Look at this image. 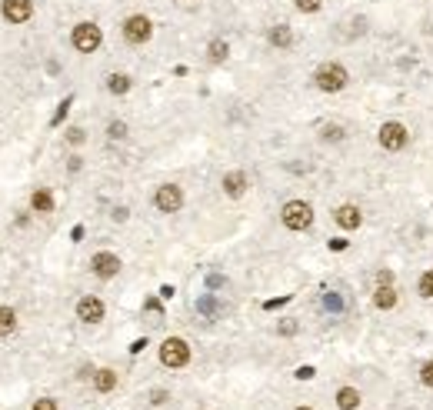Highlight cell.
<instances>
[{"instance_id":"obj_23","label":"cell","mask_w":433,"mask_h":410,"mask_svg":"<svg viewBox=\"0 0 433 410\" xmlns=\"http://www.w3.org/2000/svg\"><path fill=\"white\" fill-rule=\"evenodd\" d=\"M420 294L433 300V270H427V274L420 277Z\"/></svg>"},{"instance_id":"obj_30","label":"cell","mask_w":433,"mask_h":410,"mask_svg":"<svg viewBox=\"0 0 433 410\" xmlns=\"http://www.w3.org/2000/svg\"><path fill=\"white\" fill-rule=\"evenodd\" d=\"M380 284H393V274H390V270H380L377 274V287Z\"/></svg>"},{"instance_id":"obj_5","label":"cell","mask_w":433,"mask_h":410,"mask_svg":"<svg viewBox=\"0 0 433 410\" xmlns=\"http://www.w3.org/2000/svg\"><path fill=\"white\" fill-rule=\"evenodd\" d=\"M153 207L160 214H177L184 207V190L177 187V184H160L157 194H153Z\"/></svg>"},{"instance_id":"obj_6","label":"cell","mask_w":433,"mask_h":410,"mask_svg":"<svg viewBox=\"0 0 433 410\" xmlns=\"http://www.w3.org/2000/svg\"><path fill=\"white\" fill-rule=\"evenodd\" d=\"M153 33V23L150 17H143V13H133L124 21V37H127V44H147Z\"/></svg>"},{"instance_id":"obj_21","label":"cell","mask_w":433,"mask_h":410,"mask_svg":"<svg viewBox=\"0 0 433 410\" xmlns=\"http://www.w3.org/2000/svg\"><path fill=\"white\" fill-rule=\"evenodd\" d=\"M293 7L300 13H317L320 7H324V0H293Z\"/></svg>"},{"instance_id":"obj_17","label":"cell","mask_w":433,"mask_h":410,"mask_svg":"<svg viewBox=\"0 0 433 410\" xmlns=\"http://www.w3.org/2000/svg\"><path fill=\"white\" fill-rule=\"evenodd\" d=\"M270 44L280 47V50H287V47L293 44V33L287 23H277V27H270Z\"/></svg>"},{"instance_id":"obj_33","label":"cell","mask_w":433,"mask_h":410,"mask_svg":"<svg viewBox=\"0 0 433 410\" xmlns=\"http://www.w3.org/2000/svg\"><path fill=\"white\" fill-rule=\"evenodd\" d=\"M277 331H280V333H293V331H297V323H290V321H287V323H280Z\"/></svg>"},{"instance_id":"obj_3","label":"cell","mask_w":433,"mask_h":410,"mask_svg":"<svg viewBox=\"0 0 433 410\" xmlns=\"http://www.w3.org/2000/svg\"><path fill=\"white\" fill-rule=\"evenodd\" d=\"M283 227L287 231H307L310 223H314V207L307 204V200H290V204H283Z\"/></svg>"},{"instance_id":"obj_28","label":"cell","mask_w":433,"mask_h":410,"mask_svg":"<svg viewBox=\"0 0 433 410\" xmlns=\"http://www.w3.org/2000/svg\"><path fill=\"white\" fill-rule=\"evenodd\" d=\"M67 140H70V144H80V140H84V131H80V127H70V131H67Z\"/></svg>"},{"instance_id":"obj_8","label":"cell","mask_w":433,"mask_h":410,"mask_svg":"<svg viewBox=\"0 0 433 410\" xmlns=\"http://www.w3.org/2000/svg\"><path fill=\"white\" fill-rule=\"evenodd\" d=\"M120 267H124V264H120V257H117V254H110V250H100V254L90 257V270H94L97 277H104V280L117 277Z\"/></svg>"},{"instance_id":"obj_11","label":"cell","mask_w":433,"mask_h":410,"mask_svg":"<svg viewBox=\"0 0 433 410\" xmlns=\"http://www.w3.org/2000/svg\"><path fill=\"white\" fill-rule=\"evenodd\" d=\"M224 194L227 197H243L247 194V174L243 170H230V174H224Z\"/></svg>"},{"instance_id":"obj_34","label":"cell","mask_w":433,"mask_h":410,"mask_svg":"<svg viewBox=\"0 0 433 410\" xmlns=\"http://www.w3.org/2000/svg\"><path fill=\"white\" fill-rule=\"evenodd\" d=\"M143 347H147V340H133V347H130V354H141Z\"/></svg>"},{"instance_id":"obj_24","label":"cell","mask_w":433,"mask_h":410,"mask_svg":"<svg viewBox=\"0 0 433 410\" xmlns=\"http://www.w3.org/2000/svg\"><path fill=\"white\" fill-rule=\"evenodd\" d=\"M420 384L423 387H433V360H427V364L420 367Z\"/></svg>"},{"instance_id":"obj_36","label":"cell","mask_w":433,"mask_h":410,"mask_svg":"<svg viewBox=\"0 0 433 410\" xmlns=\"http://www.w3.org/2000/svg\"><path fill=\"white\" fill-rule=\"evenodd\" d=\"M297 410H314V407H297Z\"/></svg>"},{"instance_id":"obj_1","label":"cell","mask_w":433,"mask_h":410,"mask_svg":"<svg viewBox=\"0 0 433 410\" xmlns=\"http://www.w3.org/2000/svg\"><path fill=\"white\" fill-rule=\"evenodd\" d=\"M314 84L324 94H336V90H344L346 84H350V74H346V67L340 64H320L314 74Z\"/></svg>"},{"instance_id":"obj_25","label":"cell","mask_w":433,"mask_h":410,"mask_svg":"<svg viewBox=\"0 0 433 410\" xmlns=\"http://www.w3.org/2000/svg\"><path fill=\"white\" fill-rule=\"evenodd\" d=\"M344 137V127H336V123H327L324 127V140H340Z\"/></svg>"},{"instance_id":"obj_19","label":"cell","mask_w":433,"mask_h":410,"mask_svg":"<svg viewBox=\"0 0 433 410\" xmlns=\"http://www.w3.org/2000/svg\"><path fill=\"white\" fill-rule=\"evenodd\" d=\"M107 90H110V94H117V97H120V94H127V90H130V77H127V74H110V77H107Z\"/></svg>"},{"instance_id":"obj_27","label":"cell","mask_w":433,"mask_h":410,"mask_svg":"<svg viewBox=\"0 0 433 410\" xmlns=\"http://www.w3.org/2000/svg\"><path fill=\"white\" fill-rule=\"evenodd\" d=\"M327 311H344V300L336 294H327Z\"/></svg>"},{"instance_id":"obj_9","label":"cell","mask_w":433,"mask_h":410,"mask_svg":"<svg viewBox=\"0 0 433 410\" xmlns=\"http://www.w3.org/2000/svg\"><path fill=\"white\" fill-rule=\"evenodd\" d=\"M0 13L7 23H27L33 17V0H4Z\"/></svg>"},{"instance_id":"obj_12","label":"cell","mask_w":433,"mask_h":410,"mask_svg":"<svg viewBox=\"0 0 433 410\" xmlns=\"http://www.w3.org/2000/svg\"><path fill=\"white\" fill-rule=\"evenodd\" d=\"M336 223L344 227V231H357L360 223H363V214H360V207H353V204H344V207H336Z\"/></svg>"},{"instance_id":"obj_18","label":"cell","mask_w":433,"mask_h":410,"mask_svg":"<svg viewBox=\"0 0 433 410\" xmlns=\"http://www.w3.org/2000/svg\"><path fill=\"white\" fill-rule=\"evenodd\" d=\"M17 331V314L13 307H0V337H11Z\"/></svg>"},{"instance_id":"obj_4","label":"cell","mask_w":433,"mask_h":410,"mask_svg":"<svg viewBox=\"0 0 433 410\" xmlns=\"http://www.w3.org/2000/svg\"><path fill=\"white\" fill-rule=\"evenodd\" d=\"M100 40H104V33H100L97 23H90V21L77 23L74 33H70V44H74V50H80V54H94L100 47Z\"/></svg>"},{"instance_id":"obj_29","label":"cell","mask_w":433,"mask_h":410,"mask_svg":"<svg viewBox=\"0 0 433 410\" xmlns=\"http://www.w3.org/2000/svg\"><path fill=\"white\" fill-rule=\"evenodd\" d=\"M150 404H157V407H160V404H167V390H153V394H150Z\"/></svg>"},{"instance_id":"obj_22","label":"cell","mask_w":433,"mask_h":410,"mask_svg":"<svg viewBox=\"0 0 433 410\" xmlns=\"http://www.w3.org/2000/svg\"><path fill=\"white\" fill-rule=\"evenodd\" d=\"M107 133H110V140H124V137H127V123H124V121H114L107 127Z\"/></svg>"},{"instance_id":"obj_7","label":"cell","mask_w":433,"mask_h":410,"mask_svg":"<svg viewBox=\"0 0 433 410\" xmlns=\"http://www.w3.org/2000/svg\"><path fill=\"white\" fill-rule=\"evenodd\" d=\"M380 147L383 150H403L407 147V127L397 121H387L380 127Z\"/></svg>"},{"instance_id":"obj_15","label":"cell","mask_w":433,"mask_h":410,"mask_svg":"<svg viewBox=\"0 0 433 410\" xmlns=\"http://www.w3.org/2000/svg\"><path fill=\"white\" fill-rule=\"evenodd\" d=\"M94 387H97V394H110V390L117 387V370H110V367L94 370Z\"/></svg>"},{"instance_id":"obj_10","label":"cell","mask_w":433,"mask_h":410,"mask_svg":"<svg viewBox=\"0 0 433 410\" xmlns=\"http://www.w3.org/2000/svg\"><path fill=\"white\" fill-rule=\"evenodd\" d=\"M77 321L100 323V321H104V300H100V297H80V300H77Z\"/></svg>"},{"instance_id":"obj_14","label":"cell","mask_w":433,"mask_h":410,"mask_svg":"<svg viewBox=\"0 0 433 410\" xmlns=\"http://www.w3.org/2000/svg\"><path fill=\"white\" fill-rule=\"evenodd\" d=\"M31 211L33 214H50L54 211V194H50L47 187H37L31 194Z\"/></svg>"},{"instance_id":"obj_20","label":"cell","mask_w":433,"mask_h":410,"mask_svg":"<svg viewBox=\"0 0 433 410\" xmlns=\"http://www.w3.org/2000/svg\"><path fill=\"white\" fill-rule=\"evenodd\" d=\"M227 50H230L227 40H214L207 54H210V60H214V64H220V60H227Z\"/></svg>"},{"instance_id":"obj_16","label":"cell","mask_w":433,"mask_h":410,"mask_svg":"<svg viewBox=\"0 0 433 410\" xmlns=\"http://www.w3.org/2000/svg\"><path fill=\"white\" fill-rule=\"evenodd\" d=\"M360 400H363V394H360L357 387H340L336 390V407L340 410H357Z\"/></svg>"},{"instance_id":"obj_26","label":"cell","mask_w":433,"mask_h":410,"mask_svg":"<svg viewBox=\"0 0 433 410\" xmlns=\"http://www.w3.org/2000/svg\"><path fill=\"white\" fill-rule=\"evenodd\" d=\"M31 410H57V400H50V397H40L37 404H33Z\"/></svg>"},{"instance_id":"obj_2","label":"cell","mask_w":433,"mask_h":410,"mask_svg":"<svg viewBox=\"0 0 433 410\" xmlns=\"http://www.w3.org/2000/svg\"><path fill=\"white\" fill-rule=\"evenodd\" d=\"M160 364L170 367V370H180V367L190 364V344L184 337H167L160 344Z\"/></svg>"},{"instance_id":"obj_35","label":"cell","mask_w":433,"mask_h":410,"mask_svg":"<svg viewBox=\"0 0 433 410\" xmlns=\"http://www.w3.org/2000/svg\"><path fill=\"white\" fill-rule=\"evenodd\" d=\"M114 221H127V207H117V211H114Z\"/></svg>"},{"instance_id":"obj_13","label":"cell","mask_w":433,"mask_h":410,"mask_svg":"<svg viewBox=\"0 0 433 410\" xmlns=\"http://www.w3.org/2000/svg\"><path fill=\"white\" fill-rule=\"evenodd\" d=\"M373 304H377V311H393L397 307V290H393V284H380L373 290Z\"/></svg>"},{"instance_id":"obj_32","label":"cell","mask_w":433,"mask_h":410,"mask_svg":"<svg viewBox=\"0 0 433 410\" xmlns=\"http://www.w3.org/2000/svg\"><path fill=\"white\" fill-rule=\"evenodd\" d=\"M297 377H300V380H310V377H314V367H300V370H297Z\"/></svg>"},{"instance_id":"obj_31","label":"cell","mask_w":433,"mask_h":410,"mask_svg":"<svg viewBox=\"0 0 433 410\" xmlns=\"http://www.w3.org/2000/svg\"><path fill=\"white\" fill-rule=\"evenodd\" d=\"M67 107H70V100H64V104H60V111L54 113V123H60L64 121V113H67Z\"/></svg>"}]
</instances>
